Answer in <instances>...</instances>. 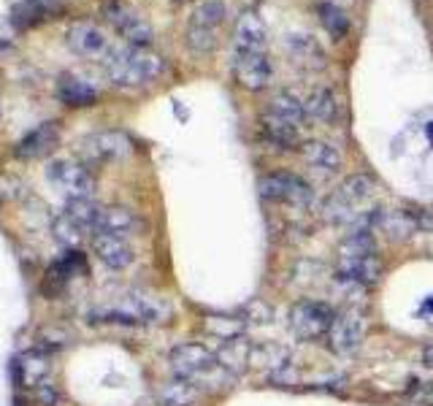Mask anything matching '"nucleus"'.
Returning a JSON list of instances; mask_svg holds the SVG:
<instances>
[{
    "label": "nucleus",
    "mask_w": 433,
    "mask_h": 406,
    "mask_svg": "<svg viewBox=\"0 0 433 406\" xmlns=\"http://www.w3.org/2000/svg\"><path fill=\"white\" fill-rule=\"evenodd\" d=\"M165 71L160 54L141 49V46H111V52L103 57V74L117 87H141L155 81Z\"/></svg>",
    "instance_id": "1"
},
{
    "label": "nucleus",
    "mask_w": 433,
    "mask_h": 406,
    "mask_svg": "<svg viewBox=\"0 0 433 406\" xmlns=\"http://www.w3.org/2000/svg\"><path fill=\"white\" fill-rule=\"evenodd\" d=\"M339 276L350 285L368 287L382 276V257L377 252L374 230H352L339 246Z\"/></svg>",
    "instance_id": "2"
},
{
    "label": "nucleus",
    "mask_w": 433,
    "mask_h": 406,
    "mask_svg": "<svg viewBox=\"0 0 433 406\" xmlns=\"http://www.w3.org/2000/svg\"><path fill=\"white\" fill-rule=\"evenodd\" d=\"M168 314V306L160 298L146 296V293H128L117 298L111 306L95 309L92 317L95 323H119V325H149L160 323Z\"/></svg>",
    "instance_id": "3"
},
{
    "label": "nucleus",
    "mask_w": 433,
    "mask_h": 406,
    "mask_svg": "<svg viewBox=\"0 0 433 406\" xmlns=\"http://www.w3.org/2000/svg\"><path fill=\"white\" fill-rule=\"evenodd\" d=\"M333 320H336V309L330 303H325V301H309L306 298V301L293 303L290 312H287L290 330L303 341H314V339L328 336Z\"/></svg>",
    "instance_id": "4"
},
{
    "label": "nucleus",
    "mask_w": 433,
    "mask_h": 406,
    "mask_svg": "<svg viewBox=\"0 0 433 406\" xmlns=\"http://www.w3.org/2000/svg\"><path fill=\"white\" fill-rule=\"evenodd\" d=\"M168 363L173 377H185L192 382L209 379L214 374H222L225 369L219 366L216 355L212 350H206L203 344H179L168 352Z\"/></svg>",
    "instance_id": "5"
},
{
    "label": "nucleus",
    "mask_w": 433,
    "mask_h": 406,
    "mask_svg": "<svg viewBox=\"0 0 433 406\" xmlns=\"http://www.w3.org/2000/svg\"><path fill=\"white\" fill-rule=\"evenodd\" d=\"M49 182L65 201H81V198H95L98 182L92 171L84 162L57 160L49 165Z\"/></svg>",
    "instance_id": "6"
},
{
    "label": "nucleus",
    "mask_w": 433,
    "mask_h": 406,
    "mask_svg": "<svg viewBox=\"0 0 433 406\" xmlns=\"http://www.w3.org/2000/svg\"><path fill=\"white\" fill-rule=\"evenodd\" d=\"M133 144L130 138L119 130H101V133H90L87 138L79 141V158L87 168L92 165H106V162L125 160L130 155Z\"/></svg>",
    "instance_id": "7"
},
{
    "label": "nucleus",
    "mask_w": 433,
    "mask_h": 406,
    "mask_svg": "<svg viewBox=\"0 0 433 406\" xmlns=\"http://www.w3.org/2000/svg\"><path fill=\"white\" fill-rule=\"evenodd\" d=\"M103 17H106L108 25L125 38V44L141 46V49H149V46H152L155 30H152V25H149L135 8H130L128 3H122V0L106 3V6H103Z\"/></svg>",
    "instance_id": "8"
},
{
    "label": "nucleus",
    "mask_w": 433,
    "mask_h": 406,
    "mask_svg": "<svg viewBox=\"0 0 433 406\" xmlns=\"http://www.w3.org/2000/svg\"><path fill=\"white\" fill-rule=\"evenodd\" d=\"M257 189H260V195H263L266 201H273V203H290V206H309L312 198H314L312 187H309L300 176H296V174H285V171L263 176V179L257 182Z\"/></svg>",
    "instance_id": "9"
},
{
    "label": "nucleus",
    "mask_w": 433,
    "mask_h": 406,
    "mask_svg": "<svg viewBox=\"0 0 433 406\" xmlns=\"http://www.w3.org/2000/svg\"><path fill=\"white\" fill-rule=\"evenodd\" d=\"M328 347L336 355H352L363 347L366 339V317L357 309H344L336 312V320L328 330Z\"/></svg>",
    "instance_id": "10"
},
{
    "label": "nucleus",
    "mask_w": 433,
    "mask_h": 406,
    "mask_svg": "<svg viewBox=\"0 0 433 406\" xmlns=\"http://www.w3.org/2000/svg\"><path fill=\"white\" fill-rule=\"evenodd\" d=\"M65 44L71 46V52L87 60H103L111 52L108 35L95 22H87V19H79L65 30Z\"/></svg>",
    "instance_id": "11"
},
{
    "label": "nucleus",
    "mask_w": 433,
    "mask_h": 406,
    "mask_svg": "<svg viewBox=\"0 0 433 406\" xmlns=\"http://www.w3.org/2000/svg\"><path fill=\"white\" fill-rule=\"evenodd\" d=\"M233 76L244 90L257 92L271 81V60L266 52H236L233 54Z\"/></svg>",
    "instance_id": "12"
},
{
    "label": "nucleus",
    "mask_w": 433,
    "mask_h": 406,
    "mask_svg": "<svg viewBox=\"0 0 433 406\" xmlns=\"http://www.w3.org/2000/svg\"><path fill=\"white\" fill-rule=\"evenodd\" d=\"M57 146H60V128H57V122H44V125H38L35 130H30V133L17 141L14 155L19 160H38V158L52 155Z\"/></svg>",
    "instance_id": "13"
},
{
    "label": "nucleus",
    "mask_w": 433,
    "mask_h": 406,
    "mask_svg": "<svg viewBox=\"0 0 433 406\" xmlns=\"http://www.w3.org/2000/svg\"><path fill=\"white\" fill-rule=\"evenodd\" d=\"M269 44V30L255 11H244L233 30V46L236 52H263Z\"/></svg>",
    "instance_id": "14"
},
{
    "label": "nucleus",
    "mask_w": 433,
    "mask_h": 406,
    "mask_svg": "<svg viewBox=\"0 0 433 406\" xmlns=\"http://www.w3.org/2000/svg\"><path fill=\"white\" fill-rule=\"evenodd\" d=\"M92 249H95L98 260L114 271L128 269L133 263V246L128 244V239L108 236V233H92Z\"/></svg>",
    "instance_id": "15"
},
{
    "label": "nucleus",
    "mask_w": 433,
    "mask_h": 406,
    "mask_svg": "<svg viewBox=\"0 0 433 406\" xmlns=\"http://www.w3.org/2000/svg\"><path fill=\"white\" fill-rule=\"evenodd\" d=\"M285 52L290 54L293 62L300 65V68H309V71L325 68L323 46L309 33H290V35H285Z\"/></svg>",
    "instance_id": "16"
},
{
    "label": "nucleus",
    "mask_w": 433,
    "mask_h": 406,
    "mask_svg": "<svg viewBox=\"0 0 433 406\" xmlns=\"http://www.w3.org/2000/svg\"><path fill=\"white\" fill-rule=\"evenodd\" d=\"M57 98L65 106H92L98 101V90L87 79H79L74 74H62L57 79Z\"/></svg>",
    "instance_id": "17"
},
{
    "label": "nucleus",
    "mask_w": 433,
    "mask_h": 406,
    "mask_svg": "<svg viewBox=\"0 0 433 406\" xmlns=\"http://www.w3.org/2000/svg\"><path fill=\"white\" fill-rule=\"evenodd\" d=\"M17 371H19V382L25 387H38L49 379L52 371V363H49V355L44 350H27L17 357Z\"/></svg>",
    "instance_id": "18"
},
{
    "label": "nucleus",
    "mask_w": 433,
    "mask_h": 406,
    "mask_svg": "<svg viewBox=\"0 0 433 406\" xmlns=\"http://www.w3.org/2000/svg\"><path fill=\"white\" fill-rule=\"evenodd\" d=\"M377 228L382 233H387L390 239L404 242V239L414 236V233L423 228V222H420V214H414V212L393 209V212H379Z\"/></svg>",
    "instance_id": "19"
},
{
    "label": "nucleus",
    "mask_w": 433,
    "mask_h": 406,
    "mask_svg": "<svg viewBox=\"0 0 433 406\" xmlns=\"http://www.w3.org/2000/svg\"><path fill=\"white\" fill-rule=\"evenodd\" d=\"M135 230H138V217L125 206L103 209V214L98 219V228H95V233H108V236H119V239L133 236Z\"/></svg>",
    "instance_id": "20"
},
{
    "label": "nucleus",
    "mask_w": 433,
    "mask_h": 406,
    "mask_svg": "<svg viewBox=\"0 0 433 406\" xmlns=\"http://www.w3.org/2000/svg\"><path fill=\"white\" fill-rule=\"evenodd\" d=\"M341 203H347L350 209L355 212H360V206L374 195V179L371 176H363V174H355V176H347L336 192H333Z\"/></svg>",
    "instance_id": "21"
},
{
    "label": "nucleus",
    "mask_w": 433,
    "mask_h": 406,
    "mask_svg": "<svg viewBox=\"0 0 433 406\" xmlns=\"http://www.w3.org/2000/svg\"><path fill=\"white\" fill-rule=\"evenodd\" d=\"M300 155H303V160L309 165H314L320 171H328V174L341 168V152L333 144H328V141H306V144H300Z\"/></svg>",
    "instance_id": "22"
},
{
    "label": "nucleus",
    "mask_w": 433,
    "mask_h": 406,
    "mask_svg": "<svg viewBox=\"0 0 433 406\" xmlns=\"http://www.w3.org/2000/svg\"><path fill=\"white\" fill-rule=\"evenodd\" d=\"M219 366L225 371H233V374H241L246 369V363H252V347L244 341L241 336H233V339H222V352L216 355Z\"/></svg>",
    "instance_id": "23"
},
{
    "label": "nucleus",
    "mask_w": 433,
    "mask_h": 406,
    "mask_svg": "<svg viewBox=\"0 0 433 406\" xmlns=\"http://www.w3.org/2000/svg\"><path fill=\"white\" fill-rule=\"evenodd\" d=\"M201 390L192 379L185 377H173L168 379L160 387V404L162 406H192L198 401Z\"/></svg>",
    "instance_id": "24"
},
{
    "label": "nucleus",
    "mask_w": 433,
    "mask_h": 406,
    "mask_svg": "<svg viewBox=\"0 0 433 406\" xmlns=\"http://www.w3.org/2000/svg\"><path fill=\"white\" fill-rule=\"evenodd\" d=\"M303 106H306V114H309L312 119H317V122L330 125V122L339 119V103H336V95H333V90H328V87L312 90V95L306 98Z\"/></svg>",
    "instance_id": "25"
},
{
    "label": "nucleus",
    "mask_w": 433,
    "mask_h": 406,
    "mask_svg": "<svg viewBox=\"0 0 433 406\" xmlns=\"http://www.w3.org/2000/svg\"><path fill=\"white\" fill-rule=\"evenodd\" d=\"M62 214L68 217L76 228H81L84 233H87V230L95 233L98 219H101V214H103V209L95 203V198H81V201H68L65 209H62Z\"/></svg>",
    "instance_id": "26"
},
{
    "label": "nucleus",
    "mask_w": 433,
    "mask_h": 406,
    "mask_svg": "<svg viewBox=\"0 0 433 406\" xmlns=\"http://www.w3.org/2000/svg\"><path fill=\"white\" fill-rule=\"evenodd\" d=\"M269 114L276 117V119H285V122L300 128V122L306 119V106L298 101L293 92H276L269 103Z\"/></svg>",
    "instance_id": "27"
},
{
    "label": "nucleus",
    "mask_w": 433,
    "mask_h": 406,
    "mask_svg": "<svg viewBox=\"0 0 433 406\" xmlns=\"http://www.w3.org/2000/svg\"><path fill=\"white\" fill-rule=\"evenodd\" d=\"M263 130H266L271 144H276L279 149H296L298 144H300V135H298L296 125H290L285 119H276L271 114L263 117Z\"/></svg>",
    "instance_id": "28"
},
{
    "label": "nucleus",
    "mask_w": 433,
    "mask_h": 406,
    "mask_svg": "<svg viewBox=\"0 0 433 406\" xmlns=\"http://www.w3.org/2000/svg\"><path fill=\"white\" fill-rule=\"evenodd\" d=\"M317 17H320V25L330 33V38H344L347 30H350V17L336 6V3H320L317 6Z\"/></svg>",
    "instance_id": "29"
},
{
    "label": "nucleus",
    "mask_w": 433,
    "mask_h": 406,
    "mask_svg": "<svg viewBox=\"0 0 433 406\" xmlns=\"http://www.w3.org/2000/svg\"><path fill=\"white\" fill-rule=\"evenodd\" d=\"M185 44L192 54H209L216 46V30L214 27H203V25H187V35H185Z\"/></svg>",
    "instance_id": "30"
},
{
    "label": "nucleus",
    "mask_w": 433,
    "mask_h": 406,
    "mask_svg": "<svg viewBox=\"0 0 433 406\" xmlns=\"http://www.w3.org/2000/svg\"><path fill=\"white\" fill-rule=\"evenodd\" d=\"M192 25H203V27H214L219 30V25L225 22V3L222 0H206L201 3L195 11H192Z\"/></svg>",
    "instance_id": "31"
},
{
    "label": "nucleus",
    "mask_w": 433,
    "mask_h": 406,
    "mask_svg": "<svg viewBox=\"0 0 433 406\" xmlns=\"http://www.w3.org/2000/svg\"><path fill=\"white\" fill-rule=\"evenodd\" d=\"M52 233H54V239L62 244L65 249H74V246L81 242V236H84V230L76 228V225H74V222H71L65 214H60L57 219H54Z\"/></svg>",
    "instance_id": "32"
},
{
    "label": "nucleus",
    "mask_w": 433,
    "mask_h": 406,
    "mask_svg": "<svg viewBox=\"0 0 433 406\" xmlns=\"http://www.w3.org/2000/svg\"><path fill=\"white\" fill-rule=\"evenodd\" d=\"M33 396H35V401H38L41 406H54L57 404V390H54L49 382H44V384L33 387Z\"/></svg>",
    "instance_id": "33"
},
{
    "label": "nucleus",
    "mask_w": 433,
    "mask_h": 406,
    "mask_svg": "<svg viewBox=\"0 0 433 406\" xmlns=\"http://www.w3.org/2000/svg\"><path fill=\"white\" fill-rule=\"evenodd\" d=\"M30 6H35L41 14H49V11H57L60 8V0H27Z\"/></svg>",
    "instance_id": "34"
},
{
    "label": "nucleus",
    "mask_w": 433,
    "mask_h": 406,
    "mask_svg": "<svg viewBox=\"0 0 433 406\" xmlns=\"http://www.w3.org/2000/svg\"><path fill=\"white\" fill-rule=\"evenodd\" d=\"M423 360H425V366H428V369H433V347H428V350H425Z\"/></svg>",
    "instance_id": "35"
},
{
    "label": "nucleus",
    "mask_w": 433,
    "mask_h": 406,
    "mask_svg": "<svg viewBox=\"0 0 433 406\" xmlns=\"http://www.w3.org/2000/svg\"><path fill=\"white\" fill-rule=\"evenodd\" d=\"M425 401H428V406H433V382L425 387Z\"/></svg>",
    "instance_id": "36"
},
{
    "label": "nucleus",
    "mask_w": 433,
    "mask_h": 406,
    "mask_svg": "<svg viewBox=\"0 0 433 406\" xmlns=\"http://www.w3.org/2000/svg\"><path fill=\"white\" fill-rule=\"evenodd\" d=\"M428 138H431V144H433V122L428 125Z\"/></svg>",
    "instance_id": "37"
},
{
    "label": "nucleus",
    "mask_w": 433,
    "mask_h": 406,
    "mask_svg": "<svg viewBox=\"0 0 433 406\" xmlns=\"http://www.w3.org/2000/svg\"><path fill=\"white\" fill-rule=\"evenodd\" d=\"M173 3H187V0H173Z\"/></svg>",
    "instance_id": "38"
}]
</instances>
